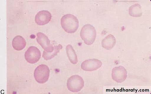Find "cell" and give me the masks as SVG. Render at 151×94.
Listing matches in <instances>:
<instances>
[{"mask_svg": "<svg viewBox=\"0 0 151 94\" xmlns=\"http://www.w3.org/2000/svg\"><path fill=\"white\" fill-rule=\"evenodd\" d=\"M12 46L15 50L20 51L23 49L26 45L24 39L20 35L15 37L12 42Z\"/></svg>", "mask_w": 151, "mask_h": 94, "instance_id": "cell-11", "label": "cell"}, {"mask_svg": "<svg viewBox=\"0 0 151 94\" xmlns=\"http://www.w3.org/2000/svg\"><path fill=\"white\" fill-rule=\"evenodd\" d=\"M25 58L29 63L34 64L38 61L41 57L40 51L36 47H29L25 53Z\"/></svg>", "mask_w": 151, "mask_h": 94, "instance_id": "cell-5", "label": "cell"}, {"mask_svg": "<svg viewBox=\"0 0 151 94\" xmlns=\"http://www.w3.org/2000/svg\"><path fill=\"white\" fill-rule=\"evenodd\" d=\"M129 12L130 15L133 17H140L142 15V6L138 4L133 5L129 8Z\"/></svg>", "mask_w": 151, "mask_h": 94, "instance_id": "cell-12", "label": "cell"}, {"mask_svg": "<svg viewBox=\"0 0 151 94\" xmlns=\"http://www.w3.org/2000/svg\"><path fill=\"white\" fill-rule=\"evenodd\" d=\"M102 63L97 59H90L84 61L81 65L82 69L86 72H92L99 69Z\"/></svg>", "mask_w": 151, "mask_h": 94, "instance_id": "cell-7", "label": "cell"}, {"mask_svg": "<svg viewBox=\"0 0 151 94\" xmlns=\"http://www.w3.org/2000/svg\"><path fill=\"white\" fill-rule=\"evenodd\" d=\"M112 79L118 83H121L124 81L127 77V72L122 66L115 67L112 70Z\"/></svg>", "mask_w": 151, "mask_h": 94, "instance_id": "cell-6", "label": "cell"}, {"mask_svg": "<svg viewBox=\"0 0 151 94\" xmlns=\"http://www.w3.org/2000/svg\"><path fill=\"white\" fill-rule=\"evenodd\" d=\"M84 85V80L80 76L74 75L68 80L67 86L68 90L73 92H78L81 90Z\"/></svg>", "mask_w": 151, "mask_h": 94, "instance_id": "cell-4", "label": "cell"}, {"mask_svg": "<svg viewBox=\"0 0 151 94\" xmlns=\"http://www.w3.org/2000/svg\"><path fill=\"white\" fill-rule=\"evenodd\" d=\"M37 41L45 51L48 52H52L54 47L51 44V42L48 37L43 33L39 32L37 34Z\"/></svg>", "mask_w": 151, "mask_h": 94, "instance_id": "cell-8", "label": "cell"}, {"mask_svg": "<svg viewBox=\"0 0 151 94\" xmlns=\"http://www.w3.org/2000/svg\"><path fill=\"white\" fill-rule=\"evenodd\" d=\"M67 55L70 62L73 64H76L78 62L77 55L73 47L68 45L66 47Z\"/></svg>", "mask_w": 151, "mask_h": 94, "instance_id": "cell-13", "label": "cell"}, {"mask_svg": "<svg viewBox=\"0 0 151 94\" xmlns=\"http://www.w3.org/2000/svg\"><path fill=\"white\" fill-rule=\"evenodd\" d=\"M50 70L48 67L45 65H41L35 69L34 76L36 81L40 84L46 83L48 79Z\"/></svg>", "mask_w": 151, "mask_h": 94, "instance_id": "cell-3", "label": "cell"}, {"mask_svg": "<svg viewBox=\"0 0 151 94\" xmlns=\"http://www.w3.org/2000/svg\"><path fill=\"white\" fill-rule=\"evenodd\" d=\"M62 28L67 33H73L78 30L79 22L76 17L71 14L63 16L61 20Z\"/></svg>", "mask_w": 151, "mask_h": 94, "instance_id": "cell-1", "label": "cell"}, {"mask_svg": "<svg viewBox=\"0 0 151 94\" xmlns=\"http://www.w3.org/2000/svg\"><path fill=\"white\" fill-rule=\"evenodd\" d=\"M54 47V50L52 52H48L45 51H43L42 57L45 60H48L54 58L63 48L61 44H59Z\"/></svg>", "mask_w": 151, "mask_h": 94, "instance_id": "cell-14", "label": "cell"}, {"mask_svg": "<svg viewBox=\"0 0 151 94\" xmlns=\"http://www.w3.org/2000/svg\"><path fill=\"white\" fill-rule=\"evenodd\" d=\"M52 17V15L49 11L42 10L37 13L35 20L37 25H43L48 23L51 21Z\"/></svg>", "mask_w": 151, "mask_h": 94, "instance_id": "cell-9", "label": "cell"}, {"mask_svg": "<svg viewBox=\"0 0 151 94\" xmlns=\"http://www.w3.org/2000/svg\"><path fill=\"white\" fill-rule=\"evenodd\" d=\"M116 40L115 37L110 34L106 37L102 41V47L107 50L112 49L116 44Z\"/></svg>", "mask_w": 151, "mask_h": 94, "instance_id": "cell-10", "label": "cell"}, {"mask_svg": "<svg viewBox=\"0 0 151 94\" xmlns=\"http://www.w3.org/2000/svg\"><path fill=\"white\" fill-rule=\"evenodd\" d=\"M96 35V29L93 26L89 24L84 25L81 31V37L87 45H90L93 44Z\"/></svg>", "mask_w": 151, "mask_h": 94, "instance_id": "cell-2", "label": "cell"}]
</instances>
